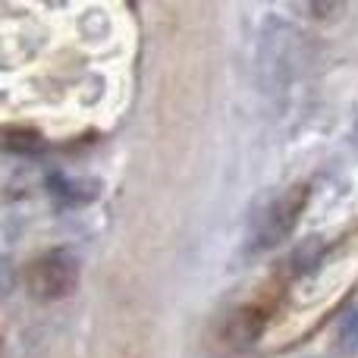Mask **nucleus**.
<instances>
[{"instance_id": "nucleus-6", "label": "nucleus", "mask_w": 358, "mask_h": 358, "mask_svg": "<svg viewBox=\"0 0 358 358\" xmlns=\"http://www.w3.org/2000/svg\"><path fill=\"white\" fill-rule=\"evenodd\" d=\"M340 346L346 352H358V308L349 311L340 324Z\"/></svg>"}, {"instance_id": "nucleus-1", "label": "nucleus", "mask_w": 358, "mask_h": 358, "mask_svg": "<svg viewBox=\"0 0 358 358\" xmlns=\"http://www.w3.org/2000/svg\"><path fill=\"white\" fill-rule=\"evenodd\" d=\"M305 204H308V185H292V189L280 192L277 198H271L267 208L261 210L252 223L248 252L261 255V252H271V248L283 245V242L289 239V233L296 229Z\"/></svg>"}, {"instance_id": "nucleus-4", "label": "nucleus", "mask_w": 358, "mask_h": 358, "mask_svg": "<svg viewBox=\"0 0 358 358\" xmlns=\"http://www.w3.org/2000/svg\"><path fill=\"white\" fill-rule=\"evenodd\" d=\"M0 148L13 151V155H38L41 151V138L29 129H3L0 132Z\"/></svg>"}, {"instance_id": "nucleus-5", "label": "nucleus", "mask_w": 358, "mask_h": 358, "mask_svg": "<svg viewBox=\"0 0 358 358\" xmlns=\"http://www.w3.org/2000/svg\"><path fill=\"white\" fill-rule=\"evenodd\" d=\"M50 189H54V195L63 198V201H79V204L92 201V189H79L76 182H69V179H60V176L50 179Z\"/></svg>"}, {"instance_id": "nucleus-2", "label": "nucleus", "mask_w": 358, "mask_h": 358, "mask_svg": "<svg viewBox=\"0 0 358 358\" xmlns=\"http://www.w3.org/2000/svg\"><path fill=\"white\" fill-rule=\"evenodd\" d=\"M79 258H76L69 248H50L41 258H35L25 271V286L35 299H44V302H54V299H63L79 286Z\"/></svg>"}, {"instance_id": "nucleus-3", "label": "nucleus", "mask_w": 358, "mask_h": 358, "mask_svg": "<svg viewBox=\"0 0 358 358\" xmlns=\"http://www.w3.org/2000/svg\"><path fill=\"white\" fill-rule=\"evenodd\" d=\"M261 330H264V315H261L258 308H239L223 324V343L239 352V349L252 346V343L258 340Z\"/></svg>"}]
</instances>
